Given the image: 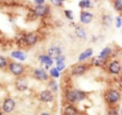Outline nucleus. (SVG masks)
Returning a JSON list of instances; mask_svg holds the SVG:
<instances>
[{
    "instance_id": "nucleus-1",
    "label": "nucleus",
    "mask_w": 122,
    "mask_h": 115,
    "mask_svg": "<svg viewBox=\"0 0 122 115\" xmlns=\"http://www.w3.org/2000/svg\"><path fill=\"white\" fill-rule=\"evenodd\" d=\"M67 98L71 102H76V101L84 100L86 98V94L83 91L79 90H71L68 92L67 94Z\"/></svg>"
},
{
    "instance_id": "nucleus-2",
    "label": "nucleus",
    "mask_w": 122,
    "mask_h": 115,
    "mask_svg": "<svg viewBox=\"0 0 122 115\" xmlns=\"http://www.w3.org/2000/svg\"><path fill=\"white\" fill-rule=\"evenodd\" d=\"M119 99H120V94L116 90H110L106 94V100L109 103H116Z\"/></svg>"
},
{
    "instance_id": "nucleus-3",
    "label": "nucleus",
    "mask_w": 122,
    "mask_h": 115,
    "mask_svg": "<svg viewBox=\"0 0 122 115\" xmlns=\"http://www.w3.org/2000/svg\"><path fill=\"white\" fill-rule=\"evenodd\" d=\"M15 108V102L11 98H7L4 101L3 104V110L5 112H11Z\"/></svg>"
},
{
    "instance_id": "nucleus-4",
    "label": "nucleus",
    "mask_w": 122,
    "mask_h": 115,
    "mask_svg": "<svg viewBox=\"0 0 122 115\" xmlns=\"http://www.w3.org/2000/svg\"><path fill=\"white\" fill-rule=\"evenodd\" d=\"M10 70L14 75L19 76L24 72V67L21 64H18V63H11L10 65Z\"/></svg>"
},
{
    "instance_id": "nucleus-5",
    "label": "nucleus",
    "mask_w": 122,
    "mask_h": 115,
    "mask_svg": "<svg viewBox=\"0 0 122 115\" xmlns=\"http://www.w3.org/2000/svg\"><path fill=\"white\" fill-rule=\"evenodd\" d=\"M108 69H109V72L112 74H118L121 70V65L119 64V62L114 61L109 65Z\"/></svg>"
},
{
    "instance_id": "nucleus-6",
    "label": "nucleus",
    "mask_w": 122,
    "mask_h": 115,
    "mask_svg": "<svg viewBox=\"0 0 122 115\" xmlns=\"http://www.w3.org/2000/svg\"><path fill=\"white\" fill-rule=\"evenodd\" d=\"M48 11H49L48 7L43 5H38L37 7H35V10H34V12L37 16H44L48 13Z\"/></svg>"
},
{
    "instance_id": "nucleus-7",
    "label": "nucleus",
    "mask_w": 122,
    "mask_h": 115,
    "mask_svg": "<svg viewBox=\"0 0 122 115\" xmlns=\"http://www.w3.org/2000/svg\"><path fill=\"white\" fill-rule=\"evenodd\" d=\"M40 98H41V100L43 101V102H51L54 99V96H53L52 93L49 90H45V91L41 93Z\"/></svg>"
},
{
    "instance_id": "nucleus-8",
    "label": "nucleus",
    "mask_w": 122,
    "mask_h": 115,
    "mask_svg": "<svg viewBox=\"0 0 122 115\" xmlns=\"http://www.w3.org/2000/svg\"><path fill=\"white\" fill-rule=\"evenodd\" d=\"M48 54L52 59H57L61 55V50L57 47H52L48 50Z\"/></svg>"
},
{
    "instance_id": "nucleus-9",
    "label": "nucleus",
    "mask_w": 122,
    "mask_h": 115,
    "mask_svg": "<svg viewBox=\"0 0 122 115\" xmlns=\"http://www.w3.org/2000/svg\"><path fill=\"white\" fill-rule=\"evenodd\" d=\"M80 19L83 24H89L93 19V14L90 12H87V11H82Z\"/></svg>"
},
{
    "instance_id": "nucleus-10",
    "label": "nucleus",
    "mask_w": 122,
    "mask_h": 115,
    "mask_svg": "<svg viewBox=\"0 0 122 115\" xmlns=\"http://www.w3.org/2000/svg\"><path fill=\"white\" fill-rule=\"evenodd\" d=\"M27 86H28V82H27V81L25 79L22 78V79L17 80V81H16V88L19 91H25V90H26Z\"/></svg>"
},
{
    "instance_id": "nucleus-11",
    "label": "nucleus",
    "mask_w": 122,
    "mask_h": 115,
    "mask_svg": "<svg viewBox=\"0 0 122 115\" xmlns=\"http://www.w3.org/2000/svg\"><path fill=\"white\" fill-rule=\"evenodd\" d=\"M86 68L85 66L79 65V66H75V67L72 68L71 74L74 75V76H81V75H83V74L86 72Z\"/></svg>"
},
{
    "instance_id": "nucleus-12",
    "label": "nucleus",
    "mask_w": 122,
    "mask_h": 115,
    "mask_svg": "<svg viewBox=\"0 0 122 115\" xmlns=\"http://www.w3.org/2000/svg\"><path fill=\"white\" fill-rule=\"evenodd\" d=\"M37 40H38V37H37L35 34H33V33L27 34V35L25 36V43L27 44V45H29V46L34 45V44L37 42Z\"/></svg>"
},
{
    "instance_id": "nucleus-13",
    "label": "nucleus",
    "mask_w": 122,
    "mask_h": 115,
    "mask_svg": "<svg viewBox=\"0 0 122 115\" xmlns=\"http://www.w3.org/2000/svg\"><path fill=\"white\" fill-rule=\"evenodd\" d=\"M34 76H35L38 80H40V81H46V80L48 79L47 73H46L44 70H42V69H37V70H35Z\"/></svg>"
},
{
    "instance_id": "nucleus-14",
    "label": "nucleus",
    "mask_w": 122,
    "mask_h": 115,
    "mask_svg": "<svg viewBox=\"0 0 122 115\" xmlns=\"http://www.w3.org/2000/svg\"><path fill=\"white\" fill-rule=\"evenodd\" d=\"M40 60H41V63L45 64L47 68H48L49 67H51V66H52V64H53L52 58L50 57L49 55H41V56H40Z\"/></svg>"
},
{
    "instance_id": "nucleus-15",
    "label": "nucleus",
    "mask_w": 122,
    "mask_h": 115,
    "mask_svg": "<svg viewBox=\"0 0 122 115\" xmlns=\"http://www.w3.org/2000/svg\"><path fill=\"white\" fill-rule=\"evenodd\" d=\"M92 53H93L92 49H87V50H86L85 52H83V53L80 54V56H79V61H84V60L87 59L88 57H90L92 55Z\"/></svg>"
},
{
    "instance_id": "nucleus-16",
    "label": "nucleus",
    "mask_w": 122,
    "mask_h": 115,
    "mask_svg": "<svg viewBox=\"0 0 122 115\" xmlns=\"http://www.w3.org/2000/svg\"><path fill=\"white\" fill-rule=\"evenodd\" d=\"M92 64L95 65L96 67H102L105 64V59L100 57V56L99 57H96L92 60Z\"/></svg>"
},
{
    "instance_id": "nucleus-17",
    "label": "nucleus",
    "mask_w": 122,
    "mask_h": 115,
    "mask_svg": "<svg viewBox=\"0 0 122 115\" xmlns=\"http://www.w3.org/2000/svg\"><path fill=\"white\" fill-rule=\"evenodd\" d=\"M79 7L81 9H90L92 7V3L90 0H81L79 2Z\"/></svg>"
},
{
    "instance_id": "nucleus-18",
    "label": "nucleus",
    "mask_w": 122,
    "mask_h": 115,
    "mask_svg": "<svg viewBox=\"0 0 122 115\" xmlns=\"http://www.w3.org/2000/svg\"><path fill=\"white\" fill-rule=\"evenodd\" d=\"M65 115H77V110L72 106H68L65 109Z\"/></svg>"
},
{
    "instance_id": "nucleus-19",
    "label": "nucleus",
    "mask_w": 122,
    "mask_h": 115,
    "mask_svg": "<svg viewBox=\"0 0 122 115\" xmlns=\"http://www.w3.org/2000/svg\"><path fill=\"white\" fill-rule=\"evenodd\" d=\"M11 56L13 58H16L18 60H21V61H24L25 59V55L24 54V53L22 52H13L11 53Z\"/></svg>"
},
{
    "instance_id": "nucleus-20",
    "label": "nucleus",
    "mask_w": 122,
    "mask_h": 115,
    "mask_svg": "<svg viewBox=\"0 0 122 115\" xmlns=\"http://www.w3.org/2000/svg\"><path fill=\"white\" fill-rule=\"evenodd\" d=\"M112 22H113V18L110 16V15H103V17H102V24H104V25H111V24H112Z\"/></svg>"
},
{
    "instance_id": "nucleus-21",
    "label": "nucleus",
    "mask_w": 122,
    "mask_h": 115,
    "mask_svg": "<svg viewBox=\"0 0 122 115\" xmlns=\"http://www.w3.org/2000/svg\"><path fill=\"white\" fill-rule=\"evenodd\" d=\"M75 33H76L77 37L80 38H86V37L85 30L83 28H81V27H77L76 30H75Z\"/></svg>"
},
{
    "instance_id": "nucleus-22",
    "label": "nucleus",
    "mask_w": 122,
    "mask_h": 115,
    "mask_svg": "<svg viewBox=\"0 0 122 115\" xmlns=\"http://www.w3.org/2000/svg\"><path fill=\"white\" fill-rule=\"evenodd\" d=\"M110 53H111V49L110 48H104L102 51V53H101V54H100V57L103 58V59H106L109 55H110Z\"/></svg>"
},
{
    "instance_id": "nucleus-23",
    "label": "nucleus",
    "mask_w": 122,
    "mask_h": 115,
    "mask_svg": "<svg viewBox=\"0 0 122 115\" xmlns=\"http://www.w3.org/2000/svg\"><path fill=\"white\" fill-rule=\"evenodd\" d=\"M114 8L117 11H122V0H114Z\"/></svg>"
},
{
    "instance_id": "nucleus-24",
    "label": "nucleus",
    "mask_w": 122,
    "mask_h": 115,
    "mask_svg": "<svg viewBox=\"0 0 122 115\" xmlns=\"http://www.w3.org/2000/svg\"><path fill=\"white\" fill-rule=\"evenodd\" d=\"M50 74L54 77V78H58L59 77V70L57 68H52L51 71H50Z\"/></svg>"
},
{
    "instance_id": "nucleus-25",
    "label": "nucleus",
    "mask_w": 122,
    "mask_h": 115,
    "mask_svg": "<svg viewBox=\"0 0 122 115\" xmlns=\"http://www.w3.org/2000/svg\"><path fill=\"white\" fill-rule=\"evenodd\" d=\"M7 67V60L3 56H0V68H4Z\"/></svg>"
},
{
    "instance_id": "nucleus-26",
    "label": "nucleus",
    "mask_w": 122,
    "mask_h": 115,
    "mask_svg": "<svg viewBox=\"0 0 122 115\" xmlns=\"http://www.w3.org/2000/svg\"><path fill=\"white\" fill-rule=\"evenodd\" d=\"M63 1H64V0H51V3H52L54 6H56V7H61V6H62Z\"/></svg>"
},
{
    "instance_id": "nucleus-27",
    "label": "nucleus",
    "mask_w": 122,
    "mask_h": 115,
    "mask_svg": "<svg viewBox=\"0 0 122 115\" xmlns=\"http://www.w3.org/2000/svg\"><path fill=\"white\" fill-rule=\"evenodd\" d=\"M65 15H66V17H67L68 19H70V20H72V19H73L72 11H71V10H65Z\"/></svg>"
},
{
    "instance_id": "nucleus-28",
    "label": "nucleus",
    "mask_w": 122,
    "mask_h": 115,
    "mask_svg": "<svg viewBox=\"0 0 122 115\" xmlns=\"http://www.w3.org/2000/svg\"><path fill=\"white\" fill-rule=\"evenodd\" d=\"M122 24V20L120 17H117L116 18V26L118 28V27H120Z\"/></svg>"
},
{
    "instance_id": "nucleus-29",
    "label": "nucleus",
    "mask_w": 122,
    "mask_h": 115,
    "mask_svg": "<svg viewBox=\"0 0 122 115\" xmlns=\"http://www.w3.org/2000/svg\"><path fill=\"white\" fill-rule=\"evenodd\" d=\"M65 67V64L64 62H59V63H56V68L58 70H63Z\"/></svg>"
},
{
    "instance_id": "nucleus-30",
    "label": "nucleus",
    "mask_w": 122,
    "mask_h": 115,
    "mask_svg": "<svg viewBox=\"0 0 122 115\" xmlns=\"http://www.w3.org/2000/svg\"><path fill=\"white\" fill-rule=\"evenodd\" d=\"M50 86L53 89V91H56V90H57V86H56V84L55 81H51V82H50Z\"/></svg>"
},
{
    "instance_id": "nucleus-31",
    "label": "nucleus",
    "mask_w": 122,
    "mask_h": 115,
    "mask_svg": "<svg viewBox=\"0 0 122 115\" xmlns=\"http://www.w3.org/2000/svg\"><path fill=\"white\" fill-rule=\"evenodd\" d=\"M65 60V56L64 55H60L59 57L56 59V63H59V62H64Z\"/></svg>"
},
{
    "instance_id": "nucleus-32",
    "label": "nucleus",
    "mask_w": 122,
    "mask_h": 115,
    "mask_svg": "<svg viewBox=\"0 0 122 115\" xmlns=\"http://www.w3.org/2000/svg\"><path fill=\"white\" fill-rule=\"evenodd\" d=\"M34 2L37 5H43V3L45 2V0H34Z\"/></svg>"
},
{
    "instance_id": "nucleus-33",
    "label": "nucleus",
    "mask_w": 122,
    "mask_h": 115,
    "mask_svg": "<svg viewBox=\"0 0 122 115\" xmlns=\"http://www.w3.org/2000/svg\"><path fill=\"white\" fill-rule=\"evenodd\" d=\"M108 115H117V112L115 110H111L109 111Z\"/></svg>"
},
{
    "instance_id": "nucleus-34",
    "label": "nucleus",
    "mask_w": 122,
    "mask_h": 115,
    "mask_svg": "<svg viewBox=\"0 0 122 115\" xmlns=\"http://www.w3.org/2000/svg\"><path fill=\"white\" fill-rule=\"evenodd\" d=\"M41 115H49V114H47V113H42V114H41Z\"/></svg>"
},
{
    "instance_id": "nucleus-35",
    "label": "nucleus",
    "mask_w": 122,
    "mask_h": 115,
    "mask_svg": "<svg viewBox=\"0 0 122 115\" xmlns=\"http://www.w3.org/2000/svg\"><path fill=\"white\" fill-rule=\"evenodd\" d=\"M0 115H2V113H1V112H0Z\"/></svg>"
}]
</instances>
